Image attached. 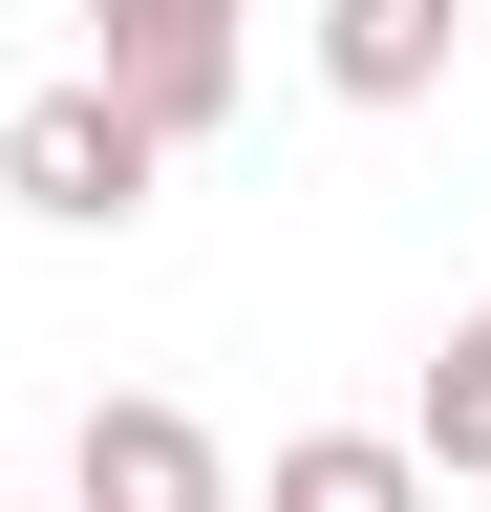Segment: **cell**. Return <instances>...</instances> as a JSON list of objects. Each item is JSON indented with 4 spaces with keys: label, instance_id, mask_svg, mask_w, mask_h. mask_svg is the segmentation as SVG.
I'll list each match as a JSON object with an SVG mask.
<instances>
[{
    "label": "cell",
    "instance_id": "1",
    "mask_svg": "<svg viewBox=\"0 0 491 512\" xmlns=\"http://www.w3.org/2000/svg\"><path fill=\"white\" fill-rule=\"evenodd\" d=\"M235 22H257V0H86V86L107 107H129L150 128V150H214V128H235Z\"/></svg>",
    "mask_w": 491,
    "mask_h": 512
},
{
    "label": "cell",
    "instance_id": "2",
    "mask_svg": "<svg viewBox=\"0 0 491 512\" xmlns=\"http://www.w3.org/2000/svg\"><path fill=\"white\" fill-rule=\"evenodd\" d=\"M150 171H171V150H150L107 86H22V107H0V192H22L43 235H129V214H150Z\"/></svg>",
    "mask_w": 491,
    "mask_h": 512
},
{
    "label": "cell",
    "instance_id": "3",
    "mask_svg": "<svg viewBox=\"0 0 491 512\" xmlns=\"http://www.w3.org/2000/svg\"><path fill=\"white\" fill-rule=\"evenodd\" d=\"M65 512H235V448L193 427V406H86V448H65Z\"/></svg>",
    "mask_w": 491,
    "mask_h": 512
},
{
    "label": "cell",
    "instance_id": "4",
    "mask_svg": "<svg viewBox=\"0 0 491 512\" xmlns=\"http://www.w3.org/2000/svg\"><path fill=\"white\" fill-rule=\"evenodd\" d=\"M470 64V0H321V86L342 107H427Z\"/></svg>",
    "mask_w": 491,
    "mask_h": 512
},
{
    "label": "cell",
    "instance_id": "5",
    "mask_svg": "<svg viewBox=\"0 0 491 512\" xmlns=\"http://www.w3.org/2000/svg\"><path fill=\"white\" fill-rule=\"evenodd\" d=\"M257 512H427V470H406V427H299Z\"/></svg>",
    "mask_w": 491,
    "mask_h": 512
},
{
    "label": "cell",
    "instance_id": "6",
    "mask_svg": "<svg viewBox=\"0 0 491 512\" xmlns=\"http://www.w3.org/2000/svg\"><path fill=\"white\" fill-rule=\"evenodd\" d=\"M406 470H491V320L427 342V406H406Z\"/></svg>",
    "mask_w": 491,
    "mask_h": 512
}]
</instances>
